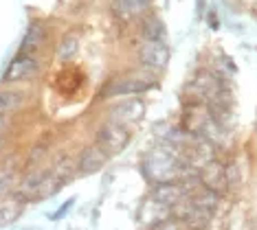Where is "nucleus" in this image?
<instances>
[{
	"label": "nucleus",
	"instance_id": "nucleus-10",
	"mask_svg": "<svg viewBox=\"0 0 257 230\" xmlns=\"http://www.w3.org/2000/svg\"><path fill=\"white\" fill-rule=\"evenodd\" d=\"M152 199H156V202H161L163 206H167V208H174L176 204H180L187 195L183 182H163V184H154V191H152Z\"/></svg>",
	"mask_w": 257,
	"mask_h": 230
},
{
	"label": "nucleus",
	"instance_id": "nucleus-9",
	"mask_svg": "<svg viewBox=\"0 0 257 230\" xmlns=\"http://www.w3.org/2000/svg\"><path fill=\"white\" fill-rule=\"evenodd\" d=\"M152 88L150 79L143 77H123L119 81H112L103 88V97H125V94H141Z\"/></svg>",
	"mask_w": 257,
	"mask_h": 230
},
{
	"label": "nucleus",
	"instance_id": "nucleus-18",
	"mask_svg": "<svg viewBox=\"0 0 257 230\" xmlns=\"http://www.w3.org/2000/svg\"><path fill=\"white\" fill-rule=\"evenodd\" d=\"M11 188H14V173H11V171L0 169V199L7 197Z\"/></svg>",
	"mask_w": 257,
	"mask_h": 230
},
{
	"label": "nucleus",
	"instance_id": "nucleus-15",
	"mask_svg": "<svg viewBox=\"0 0 257 230\" xmlns=\"http://www.w3.org/2000/svg\"><path fill=\"white\" fill-rule=\"evenodd\" d=\"M27 97L16 90H0V114H11L25 105Z\"/></svg>",
	"mask_w": 257,
	"mask_h": 230
},
{
	"label": "nucleus",
	"instance_id": "nucleus-11",
	"mask_svg": "<svg viewBox=\"0 0 257 230\" xmlns=\"http://www.w3.org/2000/svg\"><path fill=\"white\" fill-rule=\"evenodd\" d=\"M108 160V153L106 149H101L99 145H92V147H86L84 151L79 153L77 162H75V169L79 171V173L88 175V173H95V171H99L106 164Z\"/></svg>",
	"mask_w": 257,
	"mask_h": 230
},
{
	"label": "nucleus",
	"instance_id": "nucleus-19",
	"mask_svg": "<svg viewBox=\"0 0 257 230\" xmlns=\"http://www.w3.org/2000/svg\"><path fill=\"white\" fill-rule=\"evenodd\" d=\"M7 129H9V119H7V114H0V136H3V134H7Z\"/></svg>",
	"mask_w": 257,
	"mask_h": 230
},
{
	"label": "nucleus",
	"instance_id": "nucleus-16",
	"mask_svg": "<svg viewBox=\"0 0 257 230\" xmlns=\"http://www.w3.org/2000/svg\"><path fill=\"white\" fill-rule=\"evenodd\" d=\"M143 38L145 40H165V25L159 18H145L143 22Z\"/></svg>",
	"mask_w": 257,
	"mask_h": 230
},
{
	"label": "nucleus",
	"instance_id": "nucleus-13",
	"mask_svg": "<svg viewBox=\"0 0 257 230\" xmlns=\"http://www.w3.org/2000/svg\"><path fill=\"white\" fill-rule=\"evenodd\" d=\"M152 7V0H114V11L121 18L145 16Z\"/></svg>",
	"mask_w": 257,
	"mask_h": 230
},
{
	"label": "nucleus",
	"instance_id": "nucleus-6",
	"mask_svg": "<svg viewBox=\"0 0 257 230\" xmlns=\"http://www.w3.org/2000/svg\"><path fill=\"white\" fill-rule=\"evenodd\" d=\"M139 60L148 70H163L169 64V49L163 40H145L139 49Z\"/></svg>",
	"mask_w": 257,
	"mask_h": 230
},
{
	"label": "nucleus",
	"instance_id": "nucleus-1",
	"mask_svg": "<svg viewBox=\"0 0 257 230\" xmlns=\"http://www.w3.org/2000/svg\"><path fill=\"white\" fill-rule=\"evenodd\" d=\"M143 173L152 184H163V182H178L187 173H198V171L187 167L169 147L163 145L148 153L143 160Z\"/></svg>",
	"mask_w": 257,
	"mask_h": 230
},
{
	"label": "nucleus",
	"instance_id": "nucleus-5",
	"mask_svg": "<svg viewBox=\"0 0 257 230\" xmlns=\"http://www.w3.org/2000/svg\"><path fill=\"white\" fill-rule=\"evenodd\" d=\"M127 143H130V132H127V127L121 125V123L110 121L97 132V145L110 153L121 151Z\"/></svg>",
	"mask_w": 257,
	"mask_h": 230
},
{
	"label": "nucleus",
	"instance_id": "nucleus-3",
	"mask_svg": "<svg viewBox=\"0 0 257 230\" xmlns=\"http://www.w3.org/2000/svg\"><path fill=\"white\" fill-rule=\"evenodd\" d=\"M189 92L196 94L191 99V103H207L209 108H220L224 103V86H222V79L213 73H200L191 81Z\"/></svg>",
	"mask_w": 257,
	"mask_h": 230
},
{
	"label": "nucleus",
	"instance_id": "nucleus-12",
	"mask_svg": "<svg viewBox=\"0 0 257 230\" xmlns=\"http://www.w3.org/2000/svg\"><path fill=\"white\" fill-rule=\"evenodd\" d=\"M143 103L139 99H130V101H121L116 103L112 110H110V119L114 123H121V125H132V123L141 121L143 116Z\"/></svg>",
	"mask_w": 257,
	"mask_h": 230
},
{
	"label": "nucleus",
	"instance_id": "nucleus-7",
	"mask_svg": "<svg viewBox=\"0 0 257 230\" xmlns=\"http://www.w3.org/2000/svg\"><path fill=\"white\" fill-rule=\"evenodd\" d=\"M38 73H40V62L36 60V55H33V53H20V55L9 64L7 73H5V81H7V84L29 81Z\"/></svg>",
	"mask_w": 257,
	"mask_h": 230
},
{
	"label": "nucleus",
	"instance_id": "nucleus-4",
	"mask_svg": "<svg viewBox=\"0 0 257 230\" xmlns=\"http://www.w3.org/2000/svg\"><path fill=\"white\" fill-rule=\"evenodd\" d=\"M62 180L53 171H33L20 182V197L22 199H44L60 191Z\"/></svg>",
	"mask_w": 257,
	"mask_h": 230
},
{
	"label": "nucleus",
	"instance_id": "nucleus-17",
	"mask_svg": "<svg viewBox=\"0 0 257 230\" xmlns=\"http://www.w3.org/2000/svg\"><path fill=\"white\" fill-rule=\"evenodd\" d=\"M75 53H77V35H66L57 46V57L60 60H71Z\"/></svg>",
	"mask_w": 257,
	"mask_h": 230
},
{
	"label": "nucleus",
	"instance_id": "nucleus-8",
	"mask_svg": "<svg viewBox=\"0 0 257 230\" xmlns=\"http://www.w3.org/2000/svg\"><path fill=\"white\" fill-rule=\"evenodd\" d=\"M198 178H200L204 188H211L215 193L226 191V186H229V171L218 160H211L204 164V167L198 169Z\"/></svg>",
	"mask_w": 257,
	"mask_h": 230
},
{
	"label": "nucleus",
	"instance_id": "nucleus-14",
	"mask_svg": "<svg viewBox=\"0 0 257 230\" xmlns=\"http://www.w3.org/2000/svg\"><path fill=\"white\" fill-rule=\"evenodd\" d=\"M44 40H46V29L40 25V22H33V25L27 29V35H25V40H22L20 53H36L40 46L44 44Z\"/></svg>",
	"mask_w": 257,
	"mask_h": 230
},
{
	"label": "nucleus",
	"instance_id": "nucleus-2",
	"mask_svg": "<svg viewBox=\"0 0 257 230\" xmlns=\"http://www.w3.org/2000/svg\"><path fill=\"white\" fill-rule=\"evenodd\" d=\"M183 129L198 138L215 140L222 132V123L213 116V112L207 103H189V108L185 110L183 116Z\"/></svg>",
	"mask_w": 257,
	"mask_h": 230
},
{
	"label": "nucleus",
	"instance_id": "nucleus-20",
	"mask_svg": "<svg viewBox=\"0 0 257 230\" xmlns=\"http://www.w3.org/2000/svg\"><path fill=\"white\" fill-rule=\"evenodd\" d=\"M0 149H3V140H0Z\"/></svg>",
	"mask_w": 257,
	"mask_h": 230
}]
</instances>
